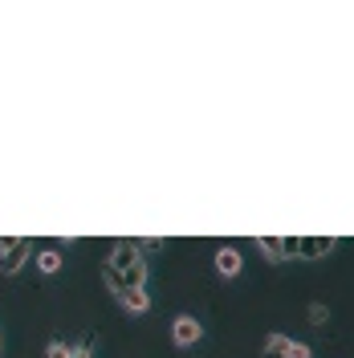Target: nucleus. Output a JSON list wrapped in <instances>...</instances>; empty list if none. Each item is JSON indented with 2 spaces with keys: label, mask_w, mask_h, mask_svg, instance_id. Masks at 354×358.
Instances as JSON below:
<instances>
[{
  "label": "nucleus",
  "mask_w": 354,
  "mask_h": 358,
  "mask_svg": "<svg viewBox=\"0 0 354 358\" xmlns=\"http://www.w3.org/2000/svg\"><path fill=\"white\" fill-rule=\"evenodd\" d=\"M199 338H204V322H196L192 313L171 317V346H176V350H192Z\"/></svg>",
  "instance_id": "obj_1"
},
{
  "label": "nucleus",
  "mask_w": 354,
  "mask_h": 358,
  "mask_svg": "<svg viewBox=\"0 0 354 358\" xmlns=\"http://www.w3.org/2000/svg\"><path fill=\"white\" fill-rule=\"evenodd\" d=\"M106 265H111L114 273H118V277H127L131 268L147 265V261H143V252H139V245H134V241H114V248H111V261H106Z\"/></svg>",
  "instance_id": "obj_2"
},
{
  "label": "nucleus",
  "mask_w": 354,
  "mask_h": 358,
  "mask_svg": "<svg viewBox=\"0 0 354 358\" xmlns=\"http://www.w3.org/2000/svg\"><path fill=\"white\" fill-rule=\"evenodd\" d=\"M29 261H33V245H29V241H13V245L0 252V273H4V277H17Z\"/></svg>",
  "instance_id": "obj_3"
},
{
  "label": "nucleus",
  "mask_w": 354,
  "mask_h": 358,
  "mask_svg": "<svg viewBox=\"0 0 354 358\" xmlns=\"http://www.w3.org/2000/svg\"><path fill=\"white\" fill-rule=\"evenodd\" d=\"M334 248H338V236H297V257H302V261L330 257Z\"/></svg>",
  "instance_id": "obj_4"
},
{
  "label": "nucleus",
  "mask_w": 354,
  "mask_h": 358,
  "mask_svg": "<svg viewBox=\"0 0 354 358\" xmlns=\"http://www.w3.org/2000/svg\"><path fill=\"white\" fill-rule=\"evenodd\" d=\"M212 265H216L220 277H236V273L244 268V257H241V248L236 245H220L216 248V257H212Z\"/></svg>",
  "instance_id": "obj_5"
},
{
  "label": "nucleus",
  "mask_w": 354,
  "mask_h": 358,
  "mask_svg": "<svg viewBox=\"0 0 354 358\" xmlns=\"http://www.w3.org/2000/svg\"><path fill=\"white\" fill-rule=\"evenodd\" d=\"M118 306L127 313H134V317H143V313L151 310V293L147 289H122L118 293Z\"/></svg>",
  "instance_id": "obj_6"
},
{
  "label": "nucleus",
  "mask_w": 354,
  "mask_h": 358,
  "mask_svg": "<svg viewBox=\"0 0 354 358\" xmlns=\"http://www.w3.org/2000/svg\"><path fill=\"white\" fill-rule=\"evenodd\" d=\"M257 248L265 252L273 265H281V261H289V252H285V236H257Z\"/></svg>",
  "instance_id": "obj_7"
},
{
  "label": "nucleus",
  "mask_w": 354,
  "mask_h": 358,
  "mask_svg": "<svg viewBox=\"0 0 354 358\" xmlns=\"http://www.w3.org/2000/svg\"><path fill=\"white\" fill-rule=\"evenodd\" d=\"M33 261H37V268H41L45 277H53V273H62V265H66V257H62L57 248H41V252H37Z\"/></svg>",
  "instance_id": "obj_8"
},
{
  "label": "nucleus",
  "mask_w": 354,
  "mask_h": 358,
  "mask_svg": "<svg viewBox=\"0 0 354 358\" xmlns=\"http://www.w3.org/2000/svg\"><path fill=\"white\" fill-rule=\"evenodd\" d=\"M289 342H293V338H285V334H269L265 338V358H285Z\"/></svg>",
  "instance_id": "obj_9"
},
{
  "label": "nucleus",
  "mask_w": 354,
  "mask_h": 358,
  "mask_svg": "<svg viewBox=\"0 0 354 358\" xmlns=\"http://www.w3.org/2000/svg\"><path fill=\"white\" fill-rule=\"evenodd\" d=\"M306 313H310L313 326H326V322H330V310H326L322 301H310V310H306Z\"/></svg>",
  "instance_id": "obj_10"
},
{
  "label": "nucleus",
  "mask_w": 354,
  "mask_h": 358,
  "mask_svg": "<svg viewBox=\"0 0 354 358\" xmlns=\"http://www.w3.org/2000/svg\"><path fill=\"white\" fill-rule=\"evenodd\" d=\"M102 277H106V285H111V293H114V297H118V293L127 289V285H122V277H118V273H114L111 265H102Z\"/></svg>",
  "instance_id": "obj_11"
},
{
  "label": "nucleus",
  "mask_w": 354,
  "mask_h": 358,
  "mask_svg": "<svg viewBox=\"0 0 354 358\" xmlns=\"http://www.w3.org/2000/svg\"><path fill=\"white\" fill-rule=\"evenodd\" d=\"M45 358H69V346L62 342V338H53V342L45 346Z\"/></svg>",
  "instance_id": "obj_12"
},
{
  "label": "nucleus",
  "mask_w": 354,
  "mask_h": 358,
  "mask_svg": "<svg viewBox=\"0 0 354 358\" xmlns=\"http://www.w3.org/2000/svg\"><path fill=\"white\" fill-rule=\"evenodd\" d=\"M285 358H313V350L306 346V342H289V355Z\"/></svg>",
  "instance_id": "obj_13"
},
{
  "label": "nucleus",
  "mask_w": 354,
  "mask_h": 358,
  "mask_svg": "<svg viewBox=\"0 0 354 358\" xmlns=\"http://www.w3.org/2000/svg\"><path fill=\"white\" fill-rule=\"evenodd\" d=\"M69 358H94V350H90V342H82V346H69Z\"/></svg>",
  "instance_id": "obj_14"
},
{
  "label": "nucleus",
  "mask_w": 354,
  "mask_h": 358,
  "mask_svg": "<svg viewBox=\"0 0 354 358\" xmlns=\"http://www.w3.org/2000/svg\"><path fill=\"white\" fill-rule=\"evenodd\" d=\"M0 346H4V338H0Z\"/></svg>",
  "instance_id": "obj_15"
}]
</instances>
